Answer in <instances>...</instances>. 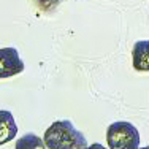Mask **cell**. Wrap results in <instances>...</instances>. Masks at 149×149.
<instances>
[{
	"label": "cell",
	"mask_w": 149,
	"mask_h": 149,
	"mask_svg": "<svg viewBox=\"0 0 149 149\" xmlns=\"http://www.w3.org/2000/svg\"><path fill=\"white\" fill-rule=\"evenodd\" d=\"M46 149H86L87 140L72 120H56L46 129L41 138Z\"/></svg>",
	"instance_id": "6da1fadb"
},
{
	"label": "cell",
	"mask_w": 149,
	"mask_h": 149,
	"mask_svg": "<svg viewBox=\"0 0 149 149\" xmlns=\"http://www.w3.org/2000/svg\"><path fill=\"white\" fill-rule=\"evenodd\" d=\"M106 143L108 149H138L140 132L133 124L118 120L106 129Z\"/></svg>",
	"instance_id": "7a4b0ae2"
},
{
	"label": "cell",
	"mask_w": 149,
	"mask_h": 149,
	"mask_svg": "<svg viewBox=\"0 0 149 149\" xmlns=\"http://www.w3.org/2000/svg\"><path fill=\"white\" fill-rule=\"evenodd\" d=\"M24 72V62L16 48L0 49V79L11 78Z\"/></svg>",
	"instance_id": "3957f363"
},
{
	"label": "cell",
	"mask_w": 149,
	"mask_h": 149,
	"mask_svg": "<svg viewBox=\"0 0 149 149\" xmlns=\"http://www.w3.org/2000/svg\"><path fill=\"white\" fill-rule=\"evenodd\" d=\"M132 65L136 72H149V40L135 43L132 49Z\"/></svg>",
	"instance_id": "277c9868"
},
{
	"label": "cell",
	"mask_w": 149,
	"mask_h": 149,
	"mask_svg": "<svg viewBox=\"0 0 149 149\" xmlns=\"http://www.w3.org/2000/svg\"><path fill=\"white\" fill-rule=\"evenodd\" d=\"M17 135V125L13 114L6 109H0V146L15 140Z\"/></svg>",
	"instance_id": "5b68a950"
},
{
	"label": "cell",
	"mask_w": 149,
	"mask_h": 149,
	"mask_svg": "<svg viewBox=\"0 0 149 149\" xmlns=\"http://www.w3.org/2000/svg\"><path fill=\"white\" fill-rule=\"evenodd\" d=\"M15 149H46L43 140L35 133H26L16 141Z\"/></svg>",
	"instance_id": "8992f818"
},
{
	"label": "cell",
	"mask_w": 149,
	"mask_h": 149,
	"mask_svg": "<svg viewBox=\"0 0 149 149\" xmlns=\"http://www.w3.org/2000/svg\"><path fill=\"white\" fill-rule=\"evenodd\" d=\"M35 2H37V5L40 6L41 10H45V11H52V10L57 5H60L63 0H35Z\"/></svg>",
	"instance_id": "52a82bcc"
},
{
	"label": "cell",
	"mask_w": 149,
	"mask_h": 149,
	"mask_svg": "<svg viewBox=\"0 0 149 149\" xmlns=\"http://www.w3.org/2000/svg\"><path fill=\"white\" fill-rule=\"evenodd\" d=\"M86 149H108V148H105L103 144H100V143H94V144H89Z\"/></svg>",
	"instance_id": "ba28073f"
},
{
	"label": "cell",
	"mask_w": 149,
	"mask_h": 149,
	"mask_svg": "<svg viewBox=\"0 0 149 149\" xmlns=\"http://www.w3.org/2000/svg\"><path fill=\"white\" fill-rule=\"evenodd\" d=\"M138 149H149V146H144V148H138Z\"/></svg>",
	"instance_id": "9c48e42d"
}]
</instances>
